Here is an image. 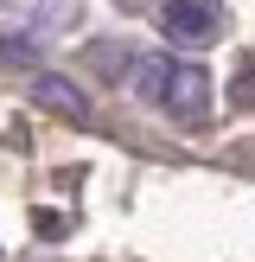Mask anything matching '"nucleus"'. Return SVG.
<instances>
[{
	"label": "nucleus",
	"mask_w": 255,
	"mask_h": 262,
	"mask_svg": "<svg viewBox=\"0 0 255 262\" xmlns=\"http://www.w3.org/2000/svg\"><path fill=\"white\" fill-rule=\"evenodd\" d=\"M140 77H147V96L166 102L172 115H185V122H198L204 115V71H191V64H166V58H147L140 64Z\"/></svg>",
	"instance_id": "1"
},
{
	"label": "nucleus",
	"mask_w": 255,
	"mask_h": 262,
	"mask_svg": "<svg viewBox=\"0 0 255 262\" xmlns=\"http://www.w3.org/2000/svg\"><path fill=\"white\" fill-rule=\"evenodd\" d=\"M166 32L185 38V45L211 38L217 32V0H172V7H166Z\"/></svg>",
	"instance_id": "2"
},
{
	"label": "nucleus",
	"mask_w": 255,
	"mask_h": 262,
	"mask_svg": "<svg viewBox=\"0 0 255 262\" xmlns=\"http://www.w3.org/2000/svg\"><path fill=\"white\" fill-rule=\"evenodd\" d=\"M38 102H45V109H58V115H70V122H83V96H76L70 83H58V77H38Z\"/></svg>",
	"instance_id": "3"
}]
</instances>
